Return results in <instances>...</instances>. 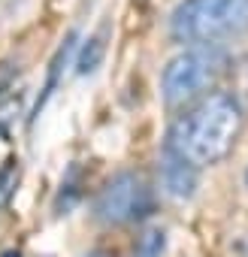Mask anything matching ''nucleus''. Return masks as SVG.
Here are the masks:
<instances>
[{"label":"nucleus","instance_id":"7","mask_svg":"<svg viewBox=\"0 0 248 257\" xmlns=\"http://www.w3.org/2000/svg\"><path fill=\"white\" fill-rule=\"evenodd\" d=\"M164 245H167L164 230H161V227H152V230H146V233L140 236L134 257H161V254H164Z\"/></svg>","mask_w":248,"mask_h":257},{"label":"nucleus","instance_id":"10","mask_svg":"<svg viewBox=\"0 0 248 257\" xmlns=\"http://www.w3.org/2000/svg\"><path fill=\"white\" fill-rule=\"evenodd\" d=\"M88 257H109V254H100V251H94V254H88Z\"/></svg>","mask_w":248,"mask_h":257},{"label":"nucleus","instance_id":"5","mask_svg":"<svg viewBox=\"0 0 248 257\" xmlns=\"http://www.w3.org/2000/svg\"><path fill=\"white\" fill-rule=\"evenodd\" d=\"M164 185L173 197H191L194 185H197V167L182 161L179 155H173L167 149V161H164Z\"/></svg>","mask_w":248,"mask_h":257},{"label":"nucleus","instance_id":"2","mask_svg":"<svg viewBox=\"0 0 248 257\" xmlns=\"http://www.w3.org/2000/svg\"><path fill=\"white\" fill-rule=\"evenodd\" d=\"M170 34L188 46H221L248 34V0H182Z\"/></svg>","mask_w":248,"mask_h":257},{"label":"nucleus","instance_id":"6","mask_svg":"<svg viewBox=\"0 0 248 257\" xmlns=\"http://www.w3.org/2000/svg\"><path fill=\"white\" fill-rule=\"evenodd\" d=\"M19 179H22V167H19V161H16V158H10L4 167H0V209H4V206L13 200Z\"/></svg>","mask_w":248,"mask_h":257},{"label":"nucleus","instance_id":"1","mask_svg":"<svg viewBox=\"0 0 248 257\" xmlns=\"http://www.w3.org/2000/svg\"><path fill=\"white\" fill-rule=\"evenodd\" d=\"M242 121H245V115H242L239 100L233 94L212 91V94L200 97L197 103H191L185 109V115H179L173 121L167 149L173 155H179L182 161L194 164L197 170L218 164L236 146V140L242 134Z\"/></svg>","mask_w":248,"mask_h":257},{"label":"nucleus","instance_id":"3","mask_svg":"<svg viewBox=\"0 0 248 257\" xmlns=\"http://www.w3.org/2000/svg\"><path fill=\"white\" fill-rule=\"evenodd\" d=\"M227 70V55L218 46H191L182 55H176L161 76V91L167 106H191L200 97L212 94L218 79Z\"/></svg>","mask_w":248,"mask_h":257},{"label":"nucleus","instance_id":"4","mask_svg":"<svg viewBox=\"0 0 248 257\" xmlns=\"http://www.w3.org/2000/svg\"><path fill=\"white\" fill-rule=\"evenodd\" d=\"M152 212V191L137 173H118L97 197V218L106 224H131Z\"/></svg>","mask_w":248,"mask_h":257},{"label":"nucleus","instance_id":"8","mask_svg":"<svg viewBox=\"0 0 248 257\" xmlns=\"http://www.w3.org/2000/svg\"><path fill=\"white\" fill-rule=\"evenodd\" d=\"M100 58H103V34L100 37H94V40H88V46H85V52H82V58H79V73H91L97 64H100Z\"/></svg>","mask_w":248,"mask_h":257},{"label":"nucleus","instance_id":"9","mask_svg":"<svg viewBox=\"0 0 248 257\" xmlns=\"http://www.w3.org/2000/svg\"><path fill=\"white\" fill-rule=\"evenodd\" d=\"M0 257H22L19 251H7V254H0Z\"/></svg>","mask_w":248,"mask_h":257}]
</instances>
